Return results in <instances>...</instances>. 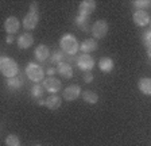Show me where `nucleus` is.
<instances>
[{"mask_svg":"<svg viewBox=\"0 0 151 146\" xmlns=\"http://www.w3.org/2000/svg\"><path fill=\"white\" fill-rule=\"evenodd\" d=\"M43 87L47 92H50L51 95H54L55 92H58L61 88H62V84L58 79L55 77H46L43 81Z\"/></svg>","mask_w":151,"mask_h":146,"instance_id":"nucleus-7","label":"nucleus"},{"mask_svg":"<svg viewBox=\"0 0 151 146\" xmlns=\"http://www.w3.org/2000/svg\"><path fill=\"white\" fill-rule=\"evenodd\" d=\"M60 46L62 49L63 53L69 54V56H74L77 51L80 50V43L73 34H65L60 41Z\"/></svg>","mask_w":151,"mask_h":146,"instance_id":"nucleus-1","label":"nucleus"},{"mask_svg":"<svg viewBox=\"0 0 151 146\" xmlns=\"http://www.w3.org/2000/svg\"><path fill=\"white\" fill-rule=\"evenodd\" d=\"M43 91H45V87L38 85V84L32 87V89H31L32 96H34V98H42V96H43Z\"/></svg>","mask_w":151,"mask_h":146,"instance_id":"nucleus-23","label":"nucleus"},{"mask_svg":"<svg viewBox=\"0 0 151 146\" xmlns=\"http://www.w3.org/2000/svg\"><path fill=\"white\" fill-rule=\"evenodd\" d=\"M76 23L81 27V30L84 31H88V27H89V16H84V15H77L76 18Z\"/></svg>","mask_w":151,"mask_h":146,"instance_id":"nucleus-20","label":"nucleus"},{"mask_svg":"<svg viewBox=\"0 0 151 146\" xmlns=\"http://www.w3.org/2000/svg\"><path fill=\"white\" fill-rule=\"evenodd\" d=\"M7 85L11 89H19L20 87L23 85V80L20 79V77H12V79H8V81H7Z\"/></svg>","mask_w":151,"mask_h":146,"instance_id":"nucleus-21","label":"nucleus"},{"mask_svg":"<svg viewBox=\"0 0 151 146\" xmlns=\"http://www.w3.org/2000/svg\"><path fill=\"white\" fill-rule=\"evenodd\" d=\"M38 22H39L38 14L28 12L27 15L24 16V19H23V27H24L26 30H34L35 27H37Z\"/></svg>","mask_w":151,"mask_h":146,"instance_id":"nucleus-11","label":"nucleus"},{"mask_svg":"<svg viewBox=\"0 0 151 146\" xmlns=\"http://www.w3.org/2000/svg\"><path fill=\"white\" fill-rule=\"evenodd\" d=\"M77 66L80 69L85 70V72H91L94 66V60L91 54H84L82 53L78 58H77Z\"/></svg>","mask_w":151,"mask_h":146,"instance_id":"nucleus-5","label":"nucleus"},{"mask_svg":"<svg viewBox=\"0 0 151 146\" xmlns=\"http://www.w3.org/2000/svg\"><path fill=\"white\" fill-rule=\"evenodd\" d=\"M132 19H134V22H135L138 26L145 27V26H147L148 23H150V15H148L145 10H138L134 12Z\"/></svg>","mask_w":151,"mask_h":146,"instance_id":"nucleus-10","label":"nucleus"},{"mask_svg":"<svg viewBox=\"0 0 151 146\" xmlns=\"http://www.w3.org/2000/svg\"><path fill=\"white\" fill-rule=\"evenodd\" d=\"M147 53H148V57L151 58V48H148V49H147Z\"/></svg>","mask_w":151,"mask_h":146,"instance_id":"nucleus-31","label":"nucleus"},{"mask_svg":"<svg viewBox=\"0 0 151 146\" xmlns=\"http://www.w3.org/2000/svg\"><path fill=\"white\" fill-rule=\"evenodd\" d=\"M84 79H85V81H86V83H91L92 80H93V76H92L91 72H86V73H85V76H84Z\"/></svg>","mask_w":151,"mask_h":146,"instance_id":"nucleus-27","label":"nucleus"},{"mask_svg":"<svg viewBox=\"0 0 151 146\" xmlns=\"http://www.w3.org/2000/svg\"><path fill=\"white\" fill-rule=\"evenodd\" d=\"M30 12L38 14V6H37V3H32L31 6H30Z\"/></svg>","mask_w":151,"mask_h":146,"instance_id":"nucleus-28","label":"nucleus"},{"mask_svg":"<svg viewBox=\"0 0 151 146\" xmlns=\"http://www.w3.org/2000/svg\"><path fill=\"white\" fill-rule=\"evenodd\" d=\"M99 68H100L101 72L104 73H109L112 72L113 69V60L109 57H103L100 58V61H99Z\"/></svg>","mask_w":151,"mask_h":146,"instance_id":"nucleus-17","label":"nucleus"},{"mask_svg":"<svg viewBox=\"0 0 151 146\" xmlns=\"http://www.w3.org/2000/svg\"><path fill=\"white\" fill-rule=\"evenodd\" d=\"M143 42H145L146 48H151V30H148V31L145 33V35H143Z\"/></svg>","mask_w":151,"mask_h":146,"instance_id":"nucleus-26","label":"nucleus"},{"mask_svg":"<svg viewBox=\"0 0 151 146\" xmlns=\"http://www.w3.org/2000/svg\"><path fill=\"white\" fill-rule=\"evenodd\" d=\"M96 49H97V42H96V39H92V38L85 39V41L80 45V50L84 54H89L91 51H94Z\"/></svg>","mask_w":151,"mask_h":146,"instance_id":"nucleus-15","label":"nucleus"},{"mask_svg":"<svg viewBox=\"0 0 151 146\" xmlns=\"http://www.w3.org/2000/svg\"><path fill=\"white\" fill-rule=\"evenodd\" d=\"M61 104H62V100H61L60 96H57V95H50L45 100V106L49 110H57V108L61 107Z\"/></svg>","mask_w":151,"mask_h":146,"instance_id":"nucleus-16","label":"nucleus"},{"mask_svg":"<svg viewBox=\"0 0 151 146\" xmlns=\"http://www.w3.org/2000/svg\"><path fill=\"white\" fill-rule=\"evenodd\" d=\"M57 72L60 73L62 77H65V79H72V77H73L72 66H70L68 62H63V61L57 65Z\"/></svg>","mask_w":151,"mask_h":146,"instance_id":"nucleus-14","label":"nucleus"},{"mask_svg":"<svg viewBox=\"0 0 151 146\" xmlns=\"http://www.w3.org/2000/svg\"><path fill=\"white\" fill-rule=\"evenodd\" d=\"M6 42H7V43H12V42H14V37H12V35H8V37H7V39H6Z\"/></svg>","mask_w":151,"mask_h":146,"instance_id":"nucleus-30","label":"nucleus"},{"mask_svg":"<svg viewBox=\"0 0 151 146\" xmlns=\"http://www.w3.org/2000/svg\"><path fill=\"white\" fill-rule=\"evenodd\" d=\"M6 145L7 146H20V141H19L18 135L9 134V135L6 138Z\"/></svg>","mask_w":151,"mask_h":146,"instance_id":"nucleus-22","label":"nucleus"},{"mask_svg":"<svg viewBox=\"0 0 151 146\" xmlns=\"http://www.w3.org/2000/svg\"><path fill=\"white\" fill-rule=\"evenodd\" d=\"M26 76L34 83H39V81H42L45 79V70L41 65L30 62L26 66Z\"/></svg>","mask_w":151,"mask_h":146,"instance_id":"nucleus-3","label":"nucleus"},{"mask_svg":"<svg viewBox=\"0 0 151 146\" xmlns=\"http://www.w3.org/2000/svg\"><path fill=\"white\" fill-rule=\"evenodd\" d=\"M96 10V1L94 0H84L78 6V14L84 16H89Z\"/></svg>","mask_w":151,"mask_h":146,"instance_id":"nucleus-8","label":"nucleus"},{"mask_svg":"<svg viewBox=\"0 0 151 146\" xmlns=\"http://www.w3.org/2000/svg\"><path fill=\"white\" fill-rule=\"evenodd\" d=\"M80 95H81V88H80L78 85H76V84H72V85L66 87L65 91L62 92V96L66 102H73V100H76Z\"/></svg>","mask_w":151,"mask_h":146,"instance_id":"nucleus-6","label":"nucleus"},{"mask_svg":"<svg viewBox=\"0 0 151 146\" xmlns=\"http://www.w3.org/2000/svg\"><path fill=\"white\" fill-rule=\"evenodd\" d=\"M32 43H34V37H32L30 33H24V34H22L18 38V46H19V49H22V50L31 48Z\"/></svg>","mask_w":151,"mask_h":146,"instance_id":"nucleus-12","label":"nucleus"},{"mask_svg":"<svg viewBox=\"0 0 151 146\" xmlns=\"http://www.w3.org/2000/svg\"><path fill=\"white\" fill-rule=\"evenodd\" d=\"M108 33V23L107 20H97V22H94V25L92 26V35H93L96 39H101L104 38Z\"/></svg>","mask_w":151,"mask_h":146,"instance_id":"nucleus-4","label":"nucleus"},{"mask_svg":"<svg viewBox=\"0 0 151 146\" xmlns=\"http://www.w3.org/2000/svg\"><path fill=\"white\" fill-rule=\"evenodd\" d=\"M0 69H1V74L7 79H12L16 77L19 73V66L15 60L9 57H1L0 60Z\"/></svg>","mask_w":151,"mask_h":146,"instance_id":"nucleus-2","label":"nucleus"},{"mask_svg":"<svg viewBox=\"0 0 151 146\" xmlns=\"http://www.w3.org/2000/svg\"><path fill=\"white\" fill-rule=\"evenodd\" d=\"M82 99H84L85 103H88V104H96L99 102V96L96 92L93 91H85L82 92Z\"/></svg>","mask_w":151,"mask_h":146,"instance_id":"nucleus-19","label":"nucleus"},{"mask_svg":"<svg viewBox=\"0 0 151 146\" xmlns=\"http://www.w3.org/2000/svg\"><path fill=\"white\" fill-rule=\"evenodd\" d=\"M65 58V53L63 51H55V53L53 54V57H51V62H57V64H60L62 62V60Z\"/></svg>","mask_w":151,"mask_h":146,"instance_id":"nucleus-25","label":"nucleus"},{"mask_svg":"<svg viewBox=\"0 0 151 146\" xmlns=\"http://www.w3.org/2000/svg\"><path fill=\"white\" fill-rule=\"evenodd\" d=\"M37 146H41V145H37Z\"/></svg>","mask_w":151,"mask_h":146,"instance_id":"nucleus-32","label":"nucleus"},{"mask_svg":"<svg viewBox=\"0 0 151 146\" xmlns=\"http://www.w3.org/2000/svg\"><path fill=\"white\" fill-rule=\"evenodd\" d=\"M34 56H35V58H37L38 61L43 62V61H46L47 58H49V56H50L49 48H47L46 45H39V46H37V49H35Z\"/></svg>","mask_w":151,"mask_h":146,"instance_id":"nucleus-13","label":"nucleus"},{"mask_svg":"<svg viewBox=\"0 0 151 146\" xmlns=\"http://www.w3.org/2000/svg\"><path fill=\"white\" fill-rule=\"evenodd\" d=\"M19 27H20V22L16 16H9L4 22V30L8 33V35H14L15 33H18Z\"/></svg>","mask_w":151,"mask_h":146,"instance_id":"nucleus-9","label":"nucleus"},{"mask_svg":"<svg viewBox=\"0 0 151 146\" xmlns=\"http://www.w3.org/2000/svg\"><path fill=\"white\" fill-rule=\"evenodd\" d=\"M46 72H47V74H49V77H53V74L55 73V69H54V68H49Z\"/></svg>","mask_w":151,"mask_h":146,"instance_id":"nucleus-29","label":"nucleus"},{"mask_svg":"<svg viewBox=\"0 0 151 146\" xmlns=\"http://www.w3.org/2000/svg\"><path fill=\"white\" fill-rule=\"evenodd\" d=\"M132 4H134L135 7H138L139 10H142V8H147V7H150L151 1L150 0H135Z\"/></svg>","mask_w":151,"mask_h":146,"instance_id":"nucleus-24","label":"nucleus"},{"mask_svg":"<svg viewBox=\"0 0 151 146\" xmlns=\"http://www.w3.org/2000/svg\"><path fill=\"white\" fill-rule=\"evenodd\" d=\"M138 87L142 93L151 95V79L150 77H143V79H140L138 83Z\"/></svg>","mask_w":151,"mask_h":146,"instance_id":"nucleus-18","label":"nucleus"}]
</instances>
